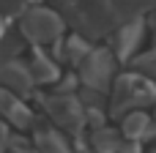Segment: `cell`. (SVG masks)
I'll list each match as a JSON object with an SVG mask.
<instances>
[{"instance_id": "8992f818", "label": "cell", "mask_w": 156, "mask_h": 153, "mask_svg": "<svg viewBox=\"0 0 156 153\" xmlns=\"http://www.w3.org/2000/svg\"><path fill=\"white\" fill-rule=\"evenodd\" d=\"M0 88L22 96V99L36 96V79H33L27 60H22V57L19 60H3L0 63Z\"/></svg>"}, {"instance_id": "5b68a950", "label": "cell", "mask_w": 156, "mask_h": 153, "mask_svg": "<svg viewBox=\"0 0 156 153\" xmlns=\"http://www.w3.org/2000/svg\"><path fill=\"white\" fill-rule=\"evenodd\" d=\"M0 118H3L11 129H16L19 134H22V131H33V129L38 126L36 112H33V107L27 104V99L16 96V93H11V90H3V88H0Z\"/></svg>"}, {"instance_id": "7c38bea8", "label": "cell", "mask_w": 156, "mask_h": 153, "mask_svg": "<svg viewBox=\"0 0 156 153\" xmlns=\"http://www.w3.org/2000/svg\"><path fill=\"white\" fill-rule=\"evenodd\" d=\"M151 126H154L151 115L143 112V110H137V112H129V115L121 120V134H123V140H129V142H143V140L148 137Z\"/></svg>"}, {"instance_id": "ba28073f", "label": "cell", "mask_w": 156, "mask_h": 153, "mask_svg": "<svg viewBox=\"0 0 156 153\" xmlns=\"http://www.w3.org/2000/svg\"><path fill=\"white\" fill-rule=\"evenodd\" d=\"M27 66H30V71H33V79H36V85H58V79L63 77V68H60V63L44 49V47H33L30 49V57H27Z\"/></svg>"}, {"instance_id": "52a82bcc", "label": "cell", "mask_w": 156, "mask_h": 153, "mask_svg": "<svg viewBox=\"0 0 156 153\" xmlns=\"http://www.w3.org/2000/svg\"><path fill=\"white\" fill-rule=\"evenodd\" d=\"M143 36H145V19H132V22L121 25L112 33V41H115L112 52H115V57L118 60H132L137 55L140 44H143Z\"/></svg>"}, {"instance_id": "277c9868", "label": "cell", "mask_w": 156, "mask_h": 153, "mask_svg": "<svg viewBox=\"0 0 156 153\" xmlns=\"http://www.w3.org/2000/svg\"><path fill=\"white\" fill-rule=\"evenodd\" d=\"M115 52L107 49V47H93V52L85 57V63L77 68L80 74V82L82 88H90V90H99V93H110L112 85H115Z\"/></svg>"}, {"instance_id": "5bb4252c", "label": "cell", "mask_w": 156, "mask_h": 153, "mask_svg": "<svg viewBox=\"0 0 156 153\" xmlns=\"http://www.w3.org/2000/svg\"><path fill=\"white\" fill-rule=\"evenodd\" d=\"M8 153H36V148H33V137H30V134H11Z\"/></svg>"}, {"instance_id": "9c48e42d", "label": "cell", "mask_w": 156, "mask_h": 153, "mask_svg": "<svg viewBox=\"0 0 156 153\" xmlns=\"http://www.w3.org/2000/svg\"><path fill=\"white\" fill-rule=\"evenodd\" d=\"M30 137H33L36 153H77L69 145L66 134H63L60 129H55L52 123H49V126H36V129L30 131Z\"/></svg>"}, {"instance_id": "7a4b0ae2", "label": "cell", "mask_w": 156, "mask_h": 153, "mask_svg": "<svg viewBox=\"0 0 156 153\" xmlns=\"http://www.w3.org/2000/svg\"><path fill=\"white\" fill-rule=\"evenodd\" d=\"M16 27L22 30V36L27 38L30 47H52L55 41L66 38L69 22L58 14V8L36 5V8H30V11L19 19Z\"/></svg>"}, {"instance_id": "9a60e30c", "label": "cell", "mask_w": 156, "mask_h": 153, "mask_svg": "<svg viewBox=\"0 0 156 153\" xmlns=\"http://www.w3.org/2000/svg\"><path fill=\"white\" fill-rule=\"evenodd\" d=\"M8 142H11V126L0 118V153L8 151Z\"/></svg>"}, {"instance_id": "30bf717a", "label": "cell", "mask_w": 156, "mask_h": 153, "mask_svg": "<svg viewBox=\"0 0 156 153\" xmlns=\"http://www.w3.org/2000/svg\"><path fill=\"white\" fill-rule=\"evenodd\" d=\"M27 47H30V44H27V38L22 36L19 27L5 25V27L0 30V63H3V60H19V55H22Z\"/></svg>"}, {"instance_id": "8fae6325", "label": "cell", "mask_w": 156, "mask_h": 153, "mask_svg": "<svg viewBox=\"0 0 156 153\" xmlns=\"http://www.w3.org/2000/svg\"><path fill=\"white\" fill-rule=\"evenodd\" d=\"M90 52H93L90 38L80 36L77 30H74V33H69V36L63 38V63H69V66H77V68H80Z\"/></svg>"}, {"instance_id": "6da1fadb", "label": "cell", "mask_w": 156, "mask_h": 153, "mask_svg": "<svg viewBox=\"0 0 156 153\" xmlns=\"http://www.w3.org/2000/svg\"><path fill=\"white\" fill-rule=\"evenodd\" d=\"M156 101V82L145 74H121L110 90V115L112 118H126L129 112H137Z\"/></svg>"}, {"instance_id": "2e32d148", "label": "cell", "mask_w": 156, "mask_h": 153, "mask_svg": "<svg viewBox=\"0 0 156 153\" xmlns=\"http://www.w3.org/2000/svg\"><path fill=\"white\" fill-rule=\"evenodd\" d=\"M118 153H140V142H129V140H126Z\"/></svg>"}, {"instance_id": "4fadbf2b", "label": "cell", "mask_w": 156, "mask_h": 153, "mask_svg": "<svg viewBox=\"0 0 156 153\" xmlns=\"http://www.w3.org/2000/svg\"><path fill=\"white\" fill-rule=\"evenodd\" d=\"M123 142H126L123 134L115 131V129H110V126L96 129V131L88 134V148H90L93 153H118Z\"/></svg>"}, {"instance_id": "e0dca14e", "label": "cell", "mask_w": 156, "mask_h": 153, "mask_svg": "<svg viewBox=\"0 0 156 153\" xmlns=\"http://www.w3.org/2000/svg\"><path fill=\"white\" fill-rule=\"evenodd\" d=\"M151 153H156V148H154V151H151Z\"/></svg>"}, {"instance_id": "3957f363", "label": "cell", "mask_w": 156, "mask_h": 153, "mask_svg": "<svg viewBox=\"0 0 156 153\" xmlns=\"http://www.w3.org/2000/svg\"><path fill=\"white\" fill-rule=\"evenodd\" d=\"M36 96H38V104H41V110L47 112V118H49V123L55 129L69 131L74 137L82 134V129L88 126V118H85V107L77 99V93L74 96H58V93L44 96V93H36Z\"/></svg>"}]
</instances>
